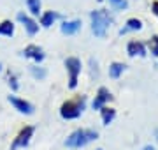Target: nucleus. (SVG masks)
<instances>
[{
  "label": "nucleus",
  "mask_w": 158,
  "mask_h": 150,
  "mask_svg": "<svg viewBox=\"0 0 158 150\" xmlns=\"http://www.w3.org/2000/svg\"><path fill=\"white\" fill-rule=\"evenodd\" d=\"M135 30H142V21L139 18H130V20H127L123 29L119 30V35H125L128 32H135Z\"/></svg>",
  "instance_id": "f8f14e48"
},
{
  "label": "nucleus",
  "mask_w": 158,
  "mask_h": 150,
  "mask_svg": "<svg viewBox=\"0 0 158 150\" xmlns=\"http://www.w3.org/2000/svg\"><path fill=\"white\" fill-rule=\"evenodd\" d=\"M0 35L2 37H12L14 35V23L11 20H2L0 21Z\"/></svg>",
  "instance_id": "dca6fc26"
},
{
  "label": "nucleus",
  "mask_w": 158,
  "mask_h": 150,
  "mask_svg": "<svg viewBox=\"0 0 158 150\" xmlns=\"http://www.w3.org/2000/svg\"><path fill=\"white\" fill-rule=\"evenodd\" d=\"M109 4H111L114 9H127V7H128V2H127V0H109Z\"/></svg>",
  "instance_id": "aec40b11"
},
{
  "label": "nucleus",
  "mask_w": 158,
  "mask_h": 150,
  "mask_svg": "<svg viewBox=\"0 0 158 150\" xmlns=\"http://www.w3.org/2000/svg\"><path fill=\"white\" fill-rule=\"evenodd\" d=\"M7 101L14 106V110H16L18 113H23V115H34L35 106L30 103V101H27V99L16 97V95H9V97H7Z\"/></svg>",
  "instance_id": "423d86ee"
},
{
  "label": "nucleus",
  "mask_w": 158,
  "mask_h": 150,
  "mask_svg": "<svg viewBox=\"0 0 158 150\" xmlns=\"http://www.w3.org/2000/svg\"><path fill=\"white\" fill-rule=\"evenodd\" d=\"M58 18H60V14H58V12H55V11H44V12H40V27L49 29V27L56 21Z\"/></svg>",
  "instance_id": "ddd939ff"
},
{
  "label": "nucleus",
  "mask_w": 158,
  "mask_h": 150,
  "mask_svg": "<svg viewBox=\"0 0 158 150\" xmlns=\"http://www.w3.org/2000/svg\"><path fill=\"white\" fill-rule=\"evenodd\" d=\"M21 55L25 58H30V60H34L35 64H40L42 60L46 58V53L44 50L37 44H28V46H25V50L21 51Z\"/></svg>",
  "instance_id": "0eeeda50"
},
{
  "label": "nucleus",
  "mask_w": 158,
  "mask_h": 150,
  "mask_svg": "<svg viewBox=\"0 0 158 150\" xmlns=\"http://www.w3.org/2000/svg\"><path fill=\"white\" fill-rule=\"evenodd\" d=\"M142 150H156V148H155L153 145H146V147H144V148H142Z\"/></svg>",
  "instance_id": "5701e85b"
},
{
  "label": "nucleus",
  "mask_w": 158,
  "mask_h": 150,
  "mask_svg": "<svg viewBox=\"0 0 158 150\" xmlns=\"http://www.w3.org/2000/svg\"><path fill=\"white\" fill-rule=\"evenodd\" d=\"M151 11H153V14L158 18V0H155V2L151 4Z\"/></svg>",
  "instance_id": "4be33fe9"
},
{
  "label": "nucleus",
  "mask_w": 158,
  "mask_h": 150,
  "mask_svg": "<svg viewBox=\"0 0 158 150\" xmlns=\"http://www.w3.org/2000/svg\"><path fill=\"white\" fill-rule=\"evenodd\" d=\"M81 27H83L81 20H69V21H62L60 32H62L63 35H74L81 30Z\"/></svg>",
  "instance_id": "9d476101"
},
{
  "label": "nucleus",
  "mask_w": 158,
  "mask_h": 150,
  "mask_svg": "<svg viewBox=\"0 0 158 150\" xmlns=\"http://www.w3.org/2000/svg\"><path fill=\"white\" fill-rule=\"evenodd\" d=\"M16 20L19 21V23L25 27V30H27V34L30 35V37H34L37 32H39V23L35 21L34 18H30V16H27L25 12H18V16H16Z\"/></svg>",
  "instance_id": "6e6552de"
},
{
  "label": "nucleus",
  "mask_w": 158,
  "mask_h": 150,
  "mask_svg": "<svg viewBox=\"0 0 158 150\" xmlns=\"http://www.w3.org/2000/svg\"><path fill=\"white\" fill-rule=\"evenodd\" d=\"M9 87L12 88V90H18V87H19V85H18V76L16 74H9Z\"/></svg>",
  "instance_id": "412c9836"
},
{
  "label": "nucleus",
  "mask_w": 158,
  "mask_h": 150,
  "mask_svg": "<svg viewBox=\"0 0 158 150\" xmlns=\"http://www.w3.org/2000/svg\"><path fill=\"white\" fill-rule=\"evenodd\" d=\"M100 117H102L104 126H109V124H113V120L116 118V110H114V108H109V106H102Z\"/></svg>",
  "instance_id": "4468645a"
},
{
  "label": "nucleus",
  "mask_w": 158,
  "mask_h": 150,
  "mask_svg": "<svg viewBox=\"0 0 158 150\" xmlns=\"http://www.w3.org/2000/svg\"><path fill=\"white\" fill-rule=\"evenodd\" d=\"M0 71H2V64H0Z\"/></svg>",
  "instance_id": "b1692460"
},
{
  "label": "nucleus",
  "mask_w": 158,
  "mask_h": 150,
  "mask_svg": "<svg viewBox=\"0 0 158 150\" xmlns=\"http://www.w3.org/2000/svg\"><path fill=\"white\" fill-rule=\"evenodd\" d=\"M65 69L69 73V88L74 90V88L77 87V80H79V74H81V67H83V64L79 60L77 57H69L65 58Z\"/></svg>",
  "instance_id": "20e7f679"
},
{
  "label": "nucleus",
  "mask_w": 158,
  "mask_h": 150,
  "mask_svg": "<svg viewBox=\"0 0 158 150\" xmlns=\"http://www.w3.org/2000/svg\"><path fill=\"white\" fill-rule=\"evenodd\" d=\"M90 21H91V32L95 37H106L107 34V29L111 25V16L106 9H95V11L90 12Z\"/></svg>",
  "instance_id": "f03ea898"
},
{
  "label": "nucleus",
  "mask_w": 158,
  "mask_h": 150,
  "mask_svg": "<svg viewBox=\"0 0 158 150\" xmlns=\"http://www.w3.org/2000/svg\"><path fill=\"white\" fill-rule=\"evenodd\" d=\"M34 133H35L34 126H25L21 131L16 134V138L12 139L11 150H18V148H25V147H28L30 139L34 138Z\"/></svg>",
  "instance_id": "39448f33"
},
{
  "label": "nucleus",
  "mask_w": 158,
  "mask_h": 150,
  "mask_svg": "<svg viewBox=\"0 0 158 150\" xmlns=\"http://www.w3.org/2000/svg\"><path fill=\"white\" fill-rule=\"evenodd\" d=\"M86 108V97L85 95H77L76 99H69L60 106V117L63 120H74L83 115Z\"/></svg>",
  "instance_id": "f257e3e1"
},
{
  "label": "nucleus",
  "mask_w": 158,
  "mask_h": 150,
  "mask_svg": "<svg viewBox=\"0 0 158 150\" xmlns=\"http://www.w3.org/2000/svg\"><path fill=\"white\" fill-rule=\"evenodd\" d=\"M27 7H28V11L32 16H39L42 4H40V0H27Z\"/></svg>",
  "instance_id": "f3484780"
},
{
  "label": "nucleus",
  "mask_w": 158,
  "mask_h": 150,
  "mask_svg": "<svg viewBox=\"0 0 158 150\" xmlns=\"http://www.w3.org/2000/svg\"><path fill=\"white\" fill-rule=\"evenodd\" d=\"M149 50H151L153 57H158V35H153L149 39Z\"/></svg>",
  "instance_id": "6ab92c4d"
},
{
  "label": "nucleus",
  "mask_w": 158,
  "mask_h": 150,
  "mask_svg": "<svg viewBox=\"0 0 158 150\" xmlns=\"http://www.w3.org/2000/svg\"><path fill=\"white\" fill-rule=\"evenodd\" d=\"M111 99H113V94L109 92V88L100 87L97 90V95L93 99V103H91V108L93 110H100L102 106H106V103H109Z\"/></svg>",
  "instance_id": "1a4fd4ad"
},
{
  "label": "nucleus",
  "mask_w": 158,
  "mask_h": 150,
  "mask_svg": "<svg viewBox=\"0 0 158 150\" xmlns=\"http://www.w3.org/2000/svg\"><path fill=\"white\" fill-rule=\"evenodd\" d=\"M127 53L128 57H146V46L141 41H130L127 44Z\"/></svg>",
  "instance_id": "9b49d317"
},
{
  "label": "nucleus",
  "mask_w": 158,
  "mask_h": 150,
  "mask_svg": "<svg viewBox=\"0 0 158 150\" xmlns=\"http://www.w3.org/2000/svg\"><path fill=\"white\" fill-rule=\"evenodd\" d=\"M125 69H127V65L121 62H111V65H109V76L113 78V80H118L119 76L125 73Z\"/></svg>",
  "instance_id": "2eb2a0df"
},
{
  "label": "nucleus",
  "mask_w": 158,
  "mask_h": 150,
  "mask_svg": "<svg viewBox=\"0 0 158 150\" xmlns=\"http://www.w3.org/2000/svg\"><path fill=\"white\" fill-rule=\"evenodd\" d=\"M30 71H32V76H34L35 80H44L46 74H48V73H46V69H42V67H39V65L32 67Z\"/></svg>",
  "instance_id": "a211bd4d"
},
{
  "label": "nucleus",
  "mask_w": 158,
  "mask_h": 150,
  "mask_svg": "<svg viewBox=\"0 0 158 150\" xmlns=\"http://www.w3.org/2000/svg\"><path fill=\"white\" fill-rule=\"evenodd\" d=\"M97 138H98V133L93 129H77L65 139V147L67 148H81Z\"/></svg>",
  "instance_id": "7ed1b4c3"
},
{
  "label": "nucleus",
  "mask_w": 158,
  "mask_h": 150,
  "mask_svg": "<svg viewBox=\"0 0 158 150\" xmlns=\"http://www.w3.org/2000/svg\"><path fill=\"white\" fill-rule=\"evenodd\" d=\"M97 150H102V148H97Z\"/></svg>",
  "instance_id": "393cba45"
}]
</instances>
